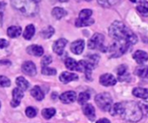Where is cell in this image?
Here are the masks:
<instances>
[{"mask_svg":"<svg viewBox=\"0 0 148 123\" xmlns=\"http://www.w3.org/2000/svg\"><path fill=\"white\" fill-rule=\"evenodd\" d=\"M112 115H119L130 122H138L141 120L143 113L138 103L135 101H124L113 104L110 110Z\"/></svg>","mask_w":148,"mask_h":123,"instance_id":"obj_1","label":"cell"},{"mask_svg":"<svg viewBox=\"0 0 148 123\" xmlns=\"http://www.w3.org/2000/svg\"><path fill=\"white\" fill-rule=\"evenodd\" d=\"M109 36L117 41H125L132 45L137 43V36L121 21H114L109 27Z\"/></svg>","mask_w":148,"mask_h":123,"instance_id":"obj_2","label":"cell"},{"mask_svg":"<svg viewBox=\"0 0 148 123\" xmlns=\"http://www.w3.org/2000/svg\"><path fill=\"white\" fill-rule=\"evenodd\" d=\"M40 0H11L13 8L26 16H34L38 12Z\"/></svg>","mask_w":148,"mask_h":123,"instance_id":"obj_3","label":"cell"},{"mask_svg":"<svg viewBox=\"0 0 148 123\" xmlns=\"http://www.w3.org/2000/svg\"><path fill=\"white\" fill-rule=\"evenodd\" d=\"M130 46H131V45H129L127 42L114 40V43L112 44L111 46H109L107 52L110 53V57L118 58V57H120L123 54H125L128 51Z\"/></svg>","mask_w":148,"mask_h":123,"instance_id":"obj_4","label":"cell"},{"mask_svg":"<svg viewBox=\"0 0 148 123\" xmlns=\"http://www.w3.org/2000/svg\"><path fill=\"white\" fill-rule=\"evenodd\" d=\"M95 102L98 105V107L103 111H110L113 106L112 98L108 93H102L96 95Z\"/></svg>","mask_w":148,"mask_h":123,"instance_id":"obj_5","label":"cell"},{"mask_svg":"<svg viewBox=\"0 0 148 123\" xmlns=\"http://www.w3.org/2000/svg\"><path fill=\"white\" fill-rule=\"evenodd\" d=\"M105 37L101 33H95L88 41V48L89 49H98L103 52H107V48L104 45Z\"/></svg>","mask_w":148,"mask_h":123,"instance_id":"obj_6","label":"cell"},{"mask_svg":"<svg viewBox=\"0 0 148 123\" xmlns=\"http://www.w3.org/2000/svg\"><path fill=\"white\" fill-rule=\"evenodd\" d=\"M99 82L104 87H112L117 83L116 78L111 74H102L99 78Z\"/></svg>","mask_w":148,"mask_h":123,"instance_id":"obj_7","label":"cell"},{"mask_svg":"<svg viewBox=\"0 0 148 123\" xmlns=\"http://www.w3.org/2000/svg\"><path fill=\"white\" fill-rule=\"evenodd\" d=\"M22 72L29 76H35L37 74V68L32 61H25L22 65Z\"/></svg>","mask_w":148,"mask_h":123,"instance_id":"obj_8","label":"cell"},{"mask_svg":"<svg viewBox=\"0 0 148 123\" xmlns=\"http://www.w3.org/2000/svg\"><path fill=\"white\" fill-rule=\"evenodd\" d=\"M71 52L76 55H80L85 49V41L83 39H78L71 45Z\"/></svg>","mask_w":148,"mask_h":123,"instance_id":"obj_9","label":"cell"},{"mask_svg":"<svg viewBox=\"0 0 148 123\" xmlns=\"http://www.w3.org/2000/svg\"><path fill=\"white\" fill-rule=\"evenodd\" d=\"M24 97V92L20 88H14L12 91V100L11 101V106L13 107H18L20 104L21 100Z\"/></svg>","mask_w":148,"mask_h":123,"instance_id":"obj_10","label":"cell"},{"mask_svg":"<svg viewBox=\"0 0 148 123\" xmlns=\"http://www.w3.org/2000/svg\"><path fill=\"white\" fill-rule=\"evenodd\" d=\"M60 100L64 103V104H69L71 102H74L77 99V93L73 91H67L63 93L60 96H59Z\"/></svg>","mask_w":148,"mask_h":123,"instance_id":"obj_11","label":"cell"},{"mask_svg":"<svg viewBox=\"0 0 148 123\" xmlns=\"http://www.w3.org/2000/svg\"><path fill=\"white\" fill-rule=\"evenodd\" d=\"M66 44H67V39H65V38H59V39H58L57 41L54 42V44L52 45L53 52L55 53H57L58 55L63 54Z\"/></svg>","mask_w":148,"mask_h":123,"instance_id":"obj_12","label":"cell"},{"mask_svg":"<svg viewBox=\"0 0 148 123\" xmlns=\"http://www.w3.org/2000/svg\"><path fill=\"white\" fill-rule=\"evenodd\" d=\"M132 58L135 59V61L139 64V65H143L144 63H145L146 61L148 60V54L145 52V51H142V50H138L136 51L133 55H132Z\"/></svg>","mask_w":148,"mask_h":123,"instance_id":"obj_13","label":"cell"},{"mask_svg":"<svg viewBox=\"0 0 148 123\" xmlns=\"http://www.w3.org/2000/svg\"><path fill=\"white\" fill-rule=\"evenodd\" d=\"M78 79H79L78 74L69 73V72H63L59 76V80L64 84H67L73 80H77Z\"/></svg>","mask_w":148,"mask_h":123,"instance_id":"obj_14","label":"cell"},{"mask_svg":"<svg viewBox=\"0 0 148 123\" xmlns=\"http://www.w3.org/2000/svg\"><path fill=\"white\" fill-rule=\"evenodd\" d=\"M26 52L30 55H33V56H36V57H40L44 53V49H43V47L41 45H32L27 47Z\"/></svg>","mask_w":148,"mask_h":123,"instance_id":"obj_15","label":"cell"},{"mask_svg":"<svg viewBox=\"0 0 148 123\" xmlns=\"http://www.w3.org/2000/svg\"><path fill=\"white\" fill-rule=\"evenodd\" d=\"M83 113L90 120H92V121L94 120L96 114H95L94 107L92 104H86L83 107Z\"/></svg>","mask_w":148,"mask_h":123,"instance_id":"obj_16","label":"cell"},{"mask_svg":"<svg viewBox=\"0 0 148 123\" xmlns=\"http://www.w3.org/2000/svg\"><path fill=\"white\" fill-rule=\"evenodd\" d=\"M118 76L120 81H126L130 80V75L127 73V67L125 65H121L118 68Z\"/></svg>","mask_w":148,"mask_h":123,"instance_id":"obj_17","label":"cell"},{"mask_svg":"<svg viewBox=\"0 0 148 123\" xmlns=\"http://www.w3.org/2000/svg\"><path fill=\"white\" fill-rule=\"evenodd\" d=\"M132 94L137 98L145 100L148 98V89L143 87H135L132 90Z\"/></svg>","mask_w":148,"mask_h":123,"instance_id":"obj_18","label":"cell"},{"mask_svg":"<svg viewBox=\"0 0 148 123\" xmlns=\"http://www.w3.org/2000/svg\"><path fill=\"white\" fill-rule=\"evenodd\" d=\"M64 65L66 68H68L71 71H78L79 69V62L71 58H67L64 61Z\"/></svg>","mask_w":148,"mask_h":123,"instance_id":"obj_19","label":"cell"},{"mask_svg":"<svg viewBox=\"0 0 148 123\" xmlns=\"http://www.w3.org/2000/svg\"><path fill=\"white\" fill-rule=\"evenodd\" d=\"M22 32V29L20 26H17V25H12V26H10L8 29H7V35L10 37V38H18V36H20Z\"/></svg>","mask_w":148,"mask_h":123,"instance_id":"obj_20","label":"cell"},{"mask_svg":"<svg viewBox=\"0 0 148 123\" xmlns=\"http://www.w3.org/2000/svg\"><path fill=\"white\" fill-rule=\"evenodd\" d=\"M31 94L38 101L42 100L44 98H45V94H44V92L42 91L41 87H38V86H35L32 90H31Z\"/></svg>","mask_w":148,"mask_h":123,"instance_id":"obj_21","label":"cell"},{"mask_svg":"<svg viewBox=\"0 0 148 123\" xmlns=\"http://www.w3.org/2000/svg\"><path fill=\"white\" fill-rule=\"evenodd\" d=\"M67 14L66 11L64 10L61 7H55L52 9L51 12V15L56 19H61L62 18H64L65 15Z\"/></svg>","mask_w":148,"mask_h":123,"instance_id":"obj_22","label":"cell"},{"mask_svg":"<svg viewBox=\"0 0 148 123\" xmlns=\"http://www.w3.org/2000/svg\"><path fill=\"white\" fill-rule=\"evenodd\" d=\"M34 34H35V27H34V25H29L26 26L23 36H24V38L25 39L30 40L34 36Z\"/></svg>","mask_w":148,"mask_h":123,"instance_id":"obj_23","label":"cell"},{"mask_svg":"<svg viewBox=\"0 0 148 123\" xmlns=\"http://www.w3.org/2000/svg\"><path fill=\"white\" fill-rule=\"evenodd\" d=\"M16 84L18 87V88H20L22 91H25L28 89L29 87V82L24 78V77H18L16 79Z\"/></svg>","mask_w":148,"mask_h":123,"instance_id":"obj_24","label":"cell"},{"mask_svg":"<svg viewBox=\"0 0 148 123\" xmlns=\"http://www.w3.org/2000/svg\"><path fill=\"white\" fill-rule=\"evenodd\" d=\"M135 74L140 78H148V67L147 66H140L136 68Z\"/></svg>","mask_w":148,"mask_h":123,"instance_id":"obj_25","label":"cell"},{"mask_svg":"<svg viewBox=\"0 0 148 123\" xmlns=\"http://www.w3.org/2000/svg\"><path fill=\"white\" fill-rule=\"evenodd\" d=\"M93 23H94V19H92V18L89 19H85V20L78 19L75 22V25L77 27H83V26H89L92 25Z\"/></svg>","mask_w":148,"mask_h":123,"instance_id":"obj_26","label":"cell"},{"mask_svg":"<svg viewBox=\"0 0 148 123\" xmlns=\"http://www.w3.org/2000/svg\"><path fill=\"white\" fill-rule=\"evenodd\" d=\"M55 113H56V109L53 107L45 108L42 110V116L46 120H50L52 116L55 115Z\"/></svg>","mask_w":148,"mask_h":123,"instance_id":"obj_27","label":"cell"},{"mask_svg":"<svg viewBox=\"0 0 148 123\" xmlns=\"http://www.w3.org/2000/svg\"><path fill=\"white\" fill-rule=\"evenodd\" d=\"M90 99V94L87 92H82L78 96V102L80 105H86Z\"/></svg>","mask_w":148,"mask_h":123,"instance_id":"obj_28","label":"cell"},{"mask_svg":"<svg viewBox=\"0 0 148 123\" xmlns=\"http://www.w3.org/2000/svg\"><path fill=\"white\" fill-rule=\"evenodd\" d=\"M54 28L52 26H47L41 32V36L44 38H50L54 34Z\"/></svg>","mask_w":148,"mask_h":123,"instance_id":"obj_29","label":"cell"},{"mask_svg":"<svg viewBox=\"0 0 148 123\" xmlns=\"http://www.w3.org/2000/svg\"><path fill=\"white\" fill-rule=\"evenodd\" d=\"M92 15V11L90 10V9H84L82 10L80 12H79V19H91V16Z\"/></svg>","mask_w":148,"mask_h":123,"instance_id":"obj_30","label":"cell"},{"mask_svg":"<svg viewBox=\"0 0 148 123\" xmlns=\"http://www.w3.org/2000/svg\"><path fill=\"white\" fill-rule=\"evenodd\" d=\"M137 10L142 14L148 13V2H143L137 6Z\"/></svg>","mask_w":148,"mask_h":123,"instance_id":"obj_31","label":"cell"},{"mask_svg":"<svg viewBox=\"0 0 148 123\" xmlns=\"http://www.w3.org/2000/svg\"><path fill=\"white\" fill-rule=\"evenodd\" d=\"M119 0H98L99 5H101L104 7H110L113 5H115Z\"/></svg>","mask_w":148,"mask_h":123,"instance_id":"obj_32","label":"cell"},{"mask_svg":"<svg viewBox=\"0 0 148 123\" xmlns=\"http://www.w3.org/2000/svg\"><path fill=\"white\" fill-rule=\"evenodd\" d=\"M11 86V80L3 75H0V87H7Z\"/></svg>","mask_w":148,"mask_h":123,"instance_id":"obj_33","label":"cell"},{"mask_svg":"<svg viewBox=\"0 0 148 123\" xmlns=\"http://www.w3.org/2000/svg\"><path fill=\"white\" fill-rule=\"evenodd\" d=\"M42 74L44 75H55L57 74V70L48 67H42Z\"/></svg>","mask_w":148,"mask_h":123,"instance_id":"obj_34","label":"cell"},{"mask_svg":"<svg viewBox=\"0 0 148 123\" xmlns=\"http://www.w3.org/2000/svg\"><path fill=\"white\" fill-rule=\"evenodd\" d=\"M37 109L35 107H28L25 109V114L29 117V118H33L37 115Z\"/></svg>","mask_w":148,"mask_h":123,"instance_id":"obj_35","label":"cell"},{"mask_svg":"<svg viewBox=\"0 0 148 123\" xmlns=\"http://www.w3.org/2000/svg\"><path fill=\"white\" fill-rule=\"evenodd\" d=\"M51 61H52V58H51V56H49V55L45 56V57L42 58V60H41V65H42L43 67H47L49 64L51 63Z\"/></svg>","mask_w":148,"mask_h":123,"instance_id":"obj_36","label":"cell"},{"mask_svg":"<svg viewBox=\"0 0 148 123\" xmlns=\"http://www.w3.org/2000/svg\"><path fill=\"white\" fill-rule=\"evenodd\" d=\"M143 114L148 115V102H139L138 103Z\"/></svg>","mask_w":148,"mask_h":123,"instance_id":"obj_37","label":"cell"},{"mask_svg":"<svg viewBox=\"0 0 148 123\" xmlns=\"http://www.w3.org/2000/svg\"><path fill=\"white\" fill-rule=\"evenodd\" d=\"M9 45V42L4 38H1L0 39V49H3V48H5Z\"/></svg>","mask_w":148,"mask_h":123,"instance_id":"obj_38","label":"cell"},{"mask_svg":"<svg viewBox=\"0 0 148 123\" xmlns=\"http://www.w3.org/2000/svg\"><path fill=\"white\" fill-rule=\"evenodd\" d=\"M96 123H111V122H110V120H109L108 119H106V118H102V119L99 120Z\"/></svg>","mask_w":148,"mask_h":123,"instance_id":"obj_39","label":"cell"},{"mask_svg":"<svg viewBox=\"0 0 148 123\" xmlns=\"http://www.w3.org/2000/svg\"><path fill=\"white\" fill-rule=\"evenodd\" d=\"M130 1L132 2V3H139V4H141V3L145 2V0H130Z\"/></svg>","mask_w":148,"mask_h":123,"instance_id":"obj_40","label":"cell"},{"mask_svg":"<svg viewBox=\"0 0 148 123\" xmlns=\"http://www.w3.org/2000/svg\"><path fill=\"white\" fill-rule=\"evenodd\" d=\"M58 1H59V2H63V3H64V2H66L67 0H58Z\"/></svg>","mask_w":148,"mask_h":123,"instance_id":"obj_41","label":"cell"},{"mask_svg":"<svg viewBox=\"0 0 148 123\" xmlns=\"http://www.w3.org/2000/svg\"><path fill=\"white\" fill-rule=\"evenodd\" d=\"M86 1H87V2H90V1H92V0H86Z\"/></svg>","mask_w":148,"mask_h":123,"instance_id":"obj_42","label":"cell"},{"mask_svg":"<svg viewBox=\"0 0 148 123\" xmlns=\"http://www.w3.org/2000/svg\"><path fill=\"white\" fill-rule=\"evenodd\" d=\"M0 107H1V103H0Z\"/></svg>","mask_w":148,"mask_h":123,"instance_id":"obj_43","label":"cell"},{"mask_svg":"<svg viewBox=\"0 0 148 123\" xmlns=\"http://www.w3.org/2000/svg\"><path fill=\"white\" fill-rule=\"evenodd\" d=\"M0 63H1V61H0Z\"/></svg>","mask_w":148,"mask_h":123,"instance_id":"obj_44","label":"cell"}]
</instances>
